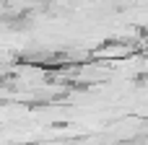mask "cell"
Wrapping results in <instances>:
<instances>
[{
    "label": "cell",
    "instance_id": "obj_1",
    "mask_svg": "<svg viewBox=\"0 0 148 145\" xmlns=\"http://www.w3.org/2000/svg\"><path fill=\"white\" fill-rule=\"evenodd\" d=\"M133 52V47L130 44H125V42H109V44H104L99 52H94L96 54V60H122V57H127Z\"/></svg>",
    "mask_w": 148,
    "mask_h": 145
}]
</instances>
